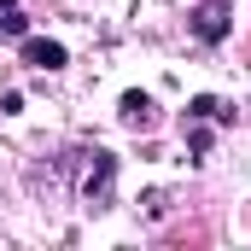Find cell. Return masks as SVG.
Segmentation results:
<instances>
[{
    "label": "cell",
    "mask_w": 251,
    "mask_h": 251,
    "mask_svg": "<svg viewBox=\"0 0 251 251\" xmlns=\"http://www.w3.org/2000/svg\"><path fill=\"white\" fill-rule=\"evenodd\" d=\"M187 29H193L199 47H222L234 35V0H199L187 12Z\"/></svg>",
    "instance_id": "2"
},
{
    "label": "cell",
    "mask_w": 251,
    "mask_h": 251,
    "mask_svg": "<svg viewBox=\"0 0 251 251\" xmlns=\"http://www.w3.org/2000/svg\"><path fill=\"white\" fill-rule=\"evenodd\" d=\"M0 6H18V0H0Z\"/></svg>",
    "instance_id": "8"
},
{
    "label": "cell",
    "mask_w": 251,
    "mask_h": 251,
    "mask_svg": "<svg viewBox=\"0 0 251 251\" xmlns=\"http://www.w3.org/2000/svg\"><path fill=\"white\" fill-rule=\"evenodd\" d=\"M216 128H222V123L181 117V134H187V164H204V158H210V146H216Z\"/></svg>",
    "instance_id": "5"
},
{
    "label": "cell",
    "mask_w": 251,
    "mask_h": 251,
    "mask_svg": "<svg viewBox=\"0 0 251 251\" xmlns=\"http://www.w3.org/2000/svg\"><path fill=\"white\" fill-rule=\"evenodd\" d=\"M59 176L76 187V199L88 210H111V187H117V158L105 146H76L59 158Z\"/></svg>",
    "instance_id": "1"
},
{
    "label": "cell",
    "mask_w": 251,
    "mask_h": 251,
    "mask_svg": "<svg viewBox=\"0 0 251 251\" xmlns=\"http://www.w3.org/2000/svg\"><path fill=\"white\" fill-rule=\"evenodd\" d=\"M18 35H29V18H24L18 6H6V12H0V41H18Z\"/></svg>",
    "instance_id": "6"
},
{
    "label": "cell",
    "mask_w": 251,
    "mask_h": 251,
    "mask_svg": "<svg viewBox=\"0 0 251 251\" xmlns=\"http://www.w3.org/2000/svg\"><path fill=\"white\" fill-rule=\"evenodd\" d=\"M0 111H6V117H18V111H24V94H18V88H6V94H0Z\"/></svg>",
    "instance_id": "7"
},
{
    "label": "cell",
    "mask_w": 251,
    "mask_h": 251,
    "mask_svg": "<svg viewBox=\"0 0 251 251\" xmlns=\"http://www.w3.org/2000/svg\"><path fill=\"white\" fill-rule=\"evenodd\" d=\"M117 117H123L128 128H158V100L140 94V88H128L123 100H117Z\"/></svg>",
    "instance_id": "4"
},
{
    "label": "cell",
    "mask_w": 251,
    "mask_h": 251,
    "mask_svg": "<svg viewBox=\"0 0 251 251\" xmlns=\"http://www.w3.org/2000/svg\"><path fill=\"white\" fill-rule=\"evenodd\" d=\"M18 53H24V64H35V70H64L70 64L64 41H47V35H18Z\"/></svg>",
    "instance_id": "3"
}]
</instances>
